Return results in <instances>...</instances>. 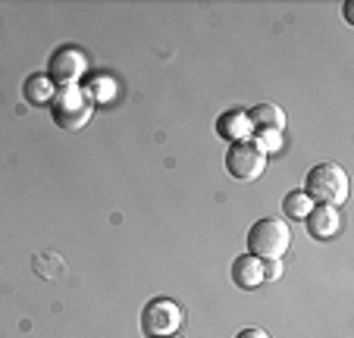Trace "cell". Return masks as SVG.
<instances>
[{
	"label": "cell",
	"mask_w": 354,
	"mask_h": 338,
	"mask_svg": "<svg viewBox=\"0 0 354 338\" xmlns=\"http://www.w3.org/2000/svg\"><path fill=\"white\" fill-rule=\"evenodd\" d=\"M54 94H57V88L47 75H32V79L26 82V97L32 100V104H50Z\"/></svg>",
	"instance_id": "cell-11"
},
{
	"label": "cell",
	"mask_w": 354,
	"mask_h": 338,
	"mask_svg": "<svg viewBox=\"0 0 354 338\" xmlns=\"http://www.w3.org/2000/svg\"><path fill=\"white\" fill-rule=\"evenodd\" d=\"M85 94H88V100H113V94H116V85H113V79H91L88 82V88H85Z\"/></svg>",
	"instance_id": "cell-13"
},
{
	"label": "cell",
	"mask_w": 354,
	"mask_h": 338,
	"mask_svg": "<svg viewBox=\"0 0 354 338\" xmlns=\"http://www.w3.org/2000/svg\"><path fill=\"white\" fill-rule=\"evenodd\" d=\"M248 122H251V132H279L286 129V113L273 104H257L245 113Z\"/></svg>",
	"instance_id": "cell-8"
},
{
	"label": "cell",
	"mask_w": 354,
	"mask_h": 338,
	"mask_svg": "<svg viewBox=\"0 0 354 338\" xmlns=\"http://www.w3.org/2000/svg\"><path fill=\"white\" fill-rule=\"evenodd\" d=\"M50 116L60 129L66 132H79L88 126L91 120V100H88L85 88L69 85V88H57L54 100H50Z\"/></svg>",
	"instance_id": "cell-3"
},
{
	"label": "cell",
	"mask_w": 354,
	"mask_h": 338,
	"mask_svg": "<svg viewBox=\"0 0 354 338\" xmlns=\"http://www.w3.org/2000/svg\"><path fill=\"white\" fill-rule=\"evenodd\" d=\"M261 272H263V279H267V282H273V279L282 276V263H279V260H261Z\"/></svg>",
	"instance_id": "cell-15"
},
{
	"label": "cell",
	"mask_w": 354,
	"mask_h": 338,
	"mask_svg": "<svg viewBox=\"0 0 354 338\" xmlns=\"http://www.w3.org/2000/svg\"><path fill=\"white\" fill-rule=\"evenodd\" d=\"M304 229H308L310 238L317 241H329L335 232H339V210L335 207H310V213L304 216Z\"/></svg>",
	"instance_id": "cell-7"
},
{
	"label": "cell",
	"mask_w": 354,
	"mask_h": 338,
	"mask_svg": "<svg viewBox=\"0 0 354 338\" xmlns=\"http://www.w3.org/2000/svg\"><path fill=\"white\" fill-rule=\"evenodd\" d=\"M229 276H232L235 288H245V292H254V288L263 282L261 260H257V257H251V254H245V257H235V260H232V270H229Z\"/></svg>",
	"instance_id": "cell-9"
},
{
	"label": "cell",
	"mask_w": 354,
	"mask_h": 338,
	"mask_svg": "<svg viewBox=\"0 0 354 338\" xmlns=\"http://www.w3.org/2000/svg\"><path fill=\"white\" fill-rule=\"evenodd\" d=\"M226 169H229V176H235L239 182H251L267 169V153L261 151V144H257L254 138L235 141L226 151Z\"/></svg>",
	"instance_id": "cell-5"
},
{
	"label": "cell",
	"mask_w": 354,
	"mask_h": 338,
	"mask_svg": "<svg viewBox=\"0 0 354 338\" xmlns=\"http://www.w3.org/2000/svg\"><path fill=\"white\" fill-rule=\"evenodd\" d=\"M310 200H320L326 207H339L348 198V176L339 163H317L310 166V173L304 176V188Z\"/></svg>",
	"instance_id": "cell-1"
},
{
	"label": "cell",
	"mask_w": 354,
	"mask_h": 338,
	"mask_svg": "<svg viewBox=\"0 0 354 338\" xmlns=\"http://www.w3.org/2000/svg\"><path fill=\"white\" fill-rule=\"evenodd\" d=\"M235 338H270V335H267L263 329H241Z\"/></svg>",
	"instance_id": "cell-16"
},
{
	"label": "cell",
	"mask_w": 354,
	"mask_h": 338,
	"mask_svg": "<svg viewBox=\"0 0 354 338\" xmlns=\"http://www.w3.org/2000/svg\"><path fill=\"white\" fill-rule=\"evenodd\" d=\"M216 132H220L226 141H232V144L235 141H248V135H251V122H248V116L241 110H229L216 120Z\"/></svg>",
	"instance_id": "cell-10"
},
{
	"label": "cell",
	"mask_w": 354,
	"mask_h": 338,
	"mask_svg": "<svg viewBox=\"0 0 354 338\" xmlns=\"http://www.w3.org/2000/svg\"><path fill=\"white\" fill-rule=\"evenodd\" d=\"M288 245H292V232L276 216L257 219L248 229V247H251V257H257V260H279L288 251Z\"/></svg>",
	"instance_id": "cell-2"
},
{
	"label": "cell",
	"mask_w": 354,
	"mask_h": 338,
	"mask_svg": "<svg viewBox=\"0 0 354 338\" xmlns=\"http://www.w3.org/2000/svg\"><path fill=\"white\" fill-rule=\"evenodd\" d=\"M310 207H314V204H310V198L301 191V188L288 191L286 200H282V213H286L288 219H301V223H304V216L310 213Z\"/></svg>",
	"instance_id": "cell-12"
},
{
	"label": "cell",
	"mask_w": 354,
	"mask_h": 338,
	"mask_svg": "<svg viewBox=\"0 0 354 338\" xmlns=\"http://www.w3.org/2000/svg\"><path fill=\"white\" fill-rule=\"evenodd\" d=\"M182 326V307L169 298H154L147 301L141 310V332L147 338H163V335H176Z\"/></svg>",
	"instance_id": "cell-4"
},
{
	"label": "cell",
	"mask_w": 354,
	"mask_h": 338,
	"mask_svg": "<svg viewBox=\"0 0 354 338\" xmlns=\"http://www.w3.org/2000/svg\"><path fill=\"white\" fill-rule=\"evenodd\" d=\"M163 338H179V335H163Z\"/></svg>",
	"instance_id": "cell-17"
},
{
	"label": "cell",
	"mask_w": 354,
	"mask_h": 338,
	"mask_svg": "<svg viewBox=\"0 0 354 338\" xmlns=\"http://www.w3.org/2000/svg\"><path fill=\"white\" fill-rule=\"evenodd\" d=\"M85 66H88V60L79 47H60V50H54L50 60H47V79L54 82V88H69L79 82Z\"/></svg>",
	"instance_id": "cell-6"
},
{
	"label": "cell",
	"mask_w": 354,
	"mask_h": 338,
	"mask_svg": "<svg viewBox=\"0 0 354 338\" xmlns=\"http://www.w3.org/2000/svg\"><path fill=\"white\" fill-rule=\"evenodd\" d=\"M257 135V144H261V151L267 153V151H276V147H279V141H282V135L279 132H254Z\"/></svg>",
	"instance_id": "cell-14"
}]
</instances>
